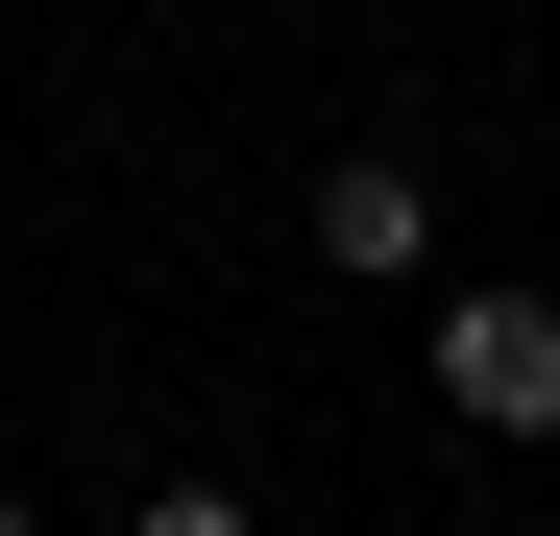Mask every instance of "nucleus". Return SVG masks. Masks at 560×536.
I'll return each mask as SVG.
<instances>
[{
	"instance_id": "1",
	"label": "nucleus",
	"mask_w": 560,
	"mask_h": 536,
	"mask_svg": "<svg viewBox=\"0 0 560 536\" xmlns=\"http://www.w3.org/2000/svg\"><path fill=\"white\" fill-rule=\"evenodd\" d=\"M439 415L463 439H560V317L536 293H439Z\"/></svg>"
},
{
	"instance_id": "3",
	"label": "nucleus",
	"mask_w": 560,
	"mask_h": 536,
	"mask_svg": "<svg viewBox=\"0 0 560 536\" xmlns=\"http://www.w3.org/2000/svg\"><path fill=\"white\" fill-rule=\"evenodd\" d=\"M147 536H268V512L244 488H147Z\"/></svg>"
},
{
	"instance_id": "4",
	"label": "nucleus",
	"mask_w": 560,
	"mask_h": 536,
	"mask_svg": "<svg viewBox=\"0 0 560 536\" xmlns=\"http://www.w3.org/2000/svg\"><path fill=\"white\" fill-rule=\"evenodd\" d=\"M0 536H49V512H25V488H0Z\"/></svg>"
},
{
	"instance_id": "2",
	"label": "nucleus",
	"mask_w": 560,
	"mask_h": 536,
	"mask_svg": "<svg viewBox=\"0 0 560 536\" xmlns=\"http://www.w3.org/2000/svg\"><path fill=\"white\" fill-rule=\"evenodd\" d=\"M317 268H365V293L439 268V171H415V147H341V171H317Z\"/></svg>"
}]
</instances>
